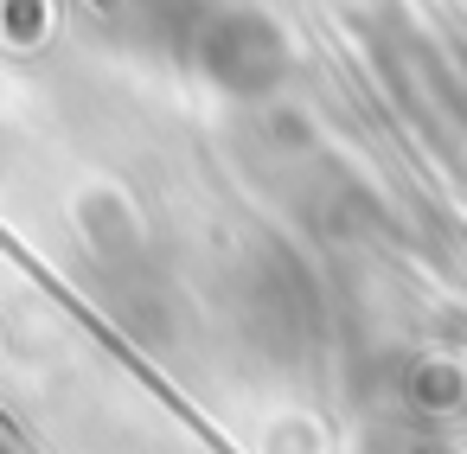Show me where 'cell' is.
<instances>
[{
  "label": "cell",
  "instance_id": "6da1fadb",
  "mask_svg": "<svg viewBox=\"0 0 467 454\" xmlns=\"http://www.w3.org/2000/svg\"><path fill=\"white\" fill-rule=\"evenodd\" d=\"M0 454H7V448H0Z\"/></svg>",
  "mask_w": 467,
  "mask_h": 454
}]
</instances>
